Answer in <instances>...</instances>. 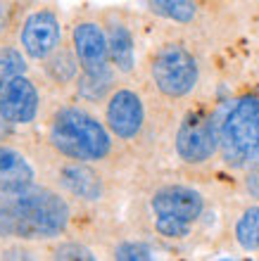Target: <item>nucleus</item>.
Masks as SVG:
<instances>
[{"instance_id": "nucleus-1", "label": "nucleus", "mask_w": 259, "mask_h": 261, "mask_svg": "<svg viewBox=\"0 0 259 261\" xmlns=\"http://www.w3.org/2000/svg\"><path fill=\"white\" fill-rule=\"evenodd\" d=\"M69 226V204L48 188L0 193V235L50 240Z\"/></svg>"}, {"instance_id": "nucleus-2", "label": "nucleus", "mask_w": 259, "mask_h": 261, "mask_svg": "<svg viewBox=\"0 0 259 261\" xmlns=\"http://www.w3.org/2000/svg\"><path fill=\"white\" fill-rule=\"evenodd\" d=\"M48 140L62 157L74 162H98L112 152L109 130L93 114L79 107H62L55 112Z\"/></svg>"}, {"instance_id": "nucleus-3", "label": "nucleus", "mask_w": 259, "mask_h": 261, "mask_svg": "<svg viewBox=\"0 0 259 261\" xmlns=\"http://www.w3.org/2000/svg\"><path fill=\"white\" fill-rule=\"evenodd\" d=\"M221 152L233 166H243L259 154V97L236 100L221 124Z\"/></svg>"}, {"instance_id": "nucleus-4", "label": "nucleus", "mask_w": 259, "mask_h": 261, "mask_svg": "<svg viewBox=\"0 0 259 261\" xmlns=\"http://www.w3.org/2000/svg\"><path fill=\"white\" fill-rule=\"evenodd\" d=\"M150 76L157 90L167 97H185L200 79L198 60L183 43H167L155 53L150 62Z\"/></svg>"}, {"instance_id": "nucleus-5", "label": "nucleus", "mask_w": 259, "mask_h": 261, "mask_svg": "<svg viewBox=\"0 0 259 261\" xmlns=\"http://www.w3.org/2000/svg\"><path fill=\"white\" fill-rule=\"evenodd\" d=\"M176 154L185 164H205L221 147V130L205 112H191L176 130Z\"/></svg>"}, {"instance_id": "nucleus-6", "label": "nucleus", "mask_w": 259, "mask_h": 261, "mask_svg": "<svg viewBox=\"0 0 259 261\" xmlns=\"http://www.w3.org/2000/svg\"><path fill=\"white\" fill-rule=\"evenodd\" d=\"M21 50L31 60L41 62L57 53L62 43V27L53 10H36L24 19L19 31Z\"/></svg>"}, {"instance_id": "nucleus-7", "label": "nucleus", "mask_w": 259, "mask_h": 261, "mask_svg": "<svg viewBox=\"0 0 259 261\" xmlns=\"http://www.w3.org/2000/svg\"><path fill=\"white\" fill-rule=\"evenodd\" d=\"M72 45L83 74H109L107 31L93 19L79 21L72 31Z\"/></svg>"}, {"instance_id": "nucleus-8", "label": "nucleus", "mask_w": 259, "mask_h": 261, "mask_svg": "<svg viewBox=\"0 0 259 261\" xmlns=\"http://www.w3.org/2000/svg\"><path fill=\"white\" fill-rule=\"evenodd\" d=\"M105 121L112 136H116L119 140H133L145 124L143 100L129 88L114 90L107 100Z\"/></svg>"}, {"instance_id": "nucleus-9", "label": "nucleus", "mask_w": 259, "mask_h": 261, "mask_svg": "<svg viewBox=\"0 0 259 261\" xmlns=\"http://www.w3.org/2000/svg\"><path fill=\"white\" fill-rule=\"evenodd\" d=\"M38 90L27 76H12L5 83V88L0 93V114L10 121V124H31L38 114Z\"/></svg>"}, {"instance_id": "nucleus-10", "label": "nucleus", "mask_w": 259, "mask_h": 261, "mask_svg": "<svg viewBox=\"0 0 259 261\" xmlns=\"http://www.w3.org/2000/svg\"><path fill=\"white\" fill-rule=\"evenodd\" d=\"M150 206L155 216H169V219H178L185 223H195L202 216L205 199L193 188L167 186L152 195Z\"/></svg>"}, {"instance_id": "nucleus-11", "label": "nucleus", "mask_w": 259, "mask_h": 261, "mask_svg": "<svg viewBox=\"0 0 259 261\" xmlns=\"http://www.w3.org/2000/svg\"><path fill=\"white\" fill-rule=\"evenodd\" d=\"M36 171L19 150L0 145V193H17L34 186Z\"/></svg>"}, {"instance_id": "nucleus-12", "label": "nucleus", "mask_w": 259, "mask_h": 261, "mask_svg": "<svg viewBox=\"0 0 259 261\" xmlns=\"http://www.w3.org/2000/svg\"><path fill=\"white\" fill-rule=\"evenodd\" d=\"M60 183L67 188L74 197L81 199H100L103 197V180L90 166H86L83 162H74L62 169Z\"/></svg>"}, {"instance_id": "nucleus-13", "label": "nucleus", "mask_w": 259, "mask_h": 261, "mask_svg": "<svg viewBox=\"0 0 259 261\" xmlns=\"http://www.w3.org/2000/svg\"><path fill=\"white\" fill-rule=\"evenodd\" d=\"M107 43H109V60L122 74L133 71L136 55H133V38L126 24L122 21H112L107 27Z\"/></svg>"}, {"instance_id": "nucleus-14", "label": "nucleus", "mask_w": 259, "mask_h": 261, "mask_svg": "<svg viewBox=\"0 0 259 261\" xmlns=\"http://www.w3.org/2000/svg\"><path fill=\"white\" fill-rule=\"evenodd\" d=\"M145 5L155 14L176 21V24H191L198 14V7L193 0H145Z\"/></svg>"}, {"instance_id": "nucleus-15", "label": "nucleus", "mask_w": 259, "mask_h": 261, "mask_svg": "<svg viewBox=\"0 0 259 261\" xmlns=\"http://www.w3.org/2000/svg\"><path fill=\"white\" fill-rule=\"evenodd\" d=\"M236 240L247 252H259V204L243 212L236 223Z\"/></svg>"}, {"instance_id": "nucleus-16", "label": "nucleus", "mask_w": 259, "mask_h": 261, "mask_svg": "<svg viewBox=\"0 0 259 261\" xmlns=\"http://www.w3.org/2000/svg\"><path fill=\"white\" fill-rule=\"evenodd\" d=\"M27 71V62L17 48H0V76H21Z\"/></svg>"}, {"instance_id": "nucleus-17", "label": "nucleus", "mask_w": 259, "mask_h": 261, "mask_svg": "<svg viewBox=\"0 0 259 261\" xmlns=\"http://www.w3.org/2000/svg\"><path fill=\"white\" fill-rule=\"evenodd\" d=\"M191 228H193V223H185V221L169 219V216H155V230L159 235H164V238H171V240L188 238Z\"/></svg>"}, {"instance_id": "nucleus-18", "label": "nucleus", "mask_w": 259, "mask_h": 261, "mask_svg": "<svg viewBox=\"0 0 259 261\" xmlns=\"http://www.w3.org/2000/svg\"><path fill=\"white\" fill-rule=\"evenodd\" d=\"M116 259H129V261H140V259H152V249L143 242H122L114 249Z\"/></svg>"}, {"instance_id": "nucleus-19", "label": "nucleus", "mask_w": 259, "mask_h": 261, "mask_svg": "<svg viewBox=\"0 0 259 261\" xmlns=\"http://www.w3.org/2000/svg\"><path fill=\"white\" fill-rule=\"evenodd\" d=\"M55 256L57 259H96V256L90 254V249L81 247V245H74V242H67V245H60V247L55 249Z\"/></svg>"}, {"instance_id": "nucleus-20", "label": "nucleus", "mask_w": 259, "mask_h": 261, "mask_svg": "<svg viewBox=\"0 0 259 261\" xmlns=\"http://www.w3.org/2000/svg\"><path fill=\"white\" fill-rule=\"evenodd\" d=\"M245 186H247V190H250V195L259 197V171H252L250 176H247Z\"/></svg>"}, {"instance_id": "nucleus-21", "label": "nucleus", "mask_w": 259, "mask_h": 261, "mask_svg": "<svg viewBox=\"0 0 259 261\" xmlns=\"http://www.w3.org/2000/svg\"><path fill=\"white\" fill-rule=\"evenodd\" d=\"M3 88H5V83H3V79H0V93H3Z\"/></svg>"}, {"instance_id": "nucleus-22", "label": "nucleus", "mask_w": 259, "mask_h": 261, "mask_svg": "<svg viewBox=\"0 0 259 261\" xmlns=\"http://www.w3.org/2000/svg\"><path fill=\"white\" fill-rule=\"evenodd\" d=\"M257 24H259V17H257Z\"/></svg>"}]
</instances>
